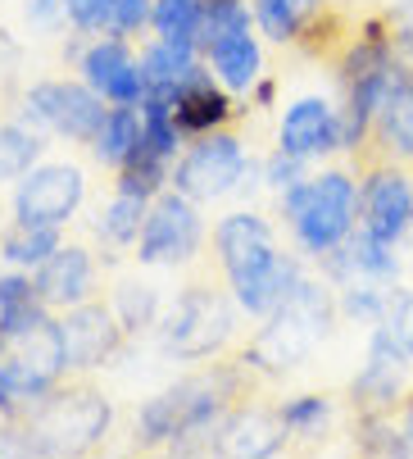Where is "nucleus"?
Segmentation results:
<instances>
[{"mask_svg": "<svg viewBox=\"0 0 413 459\" xmlns=\"http://www.w3.org/2000/svg\"><path fill=\"white\" fill-rule=\"evenodd\" d=\"M232 396H237L232 368L195 373L142 405L136 437L146 446H168L173 455H219V432H223V419L232 414L228 410Z\"/></svg>", "mask_w": 413, "mask_h": 459, "instance_id": "nucleus-1", "label": "nucleus"}, {"mask_svg": "<svg viewBox=\"0 0 413 459\" xmlns=\"http://www.w3.org/2000/svg\"><path fill=\"white\" fill-rule=\"evenodd\" d=\"M331 327V300L318 282H300L278 309L268 314V327L250 342L245 364L259 373H291L314 355V346Z\"/></svg>", "mask_w": 413, "mask_h": 459, "instance_id": "nucleus-2", "label": "nucleus"}, {"mask_svg": "<svg viewBox=\"0 0 413 459\" xmlns=\"http://www.w3.org/2000/svg\"><path fill=\"white\" fill-rule=\"evenodd\" d=\"M282 210L309 255H327L355 232L359 214V191L346 173H323V178H300L296 186L282 191Z\"/></svg>", "mask_w": 413, "mask_h": 459, "instance_id": "nucleus-3", "label": "nucleus"}, {"mask_svg": "<svg viewBox=\"0 0 413 459\" xmlns=\"http://www.w3.org/2000/svg\"><path fill=\"white\" fill-rule=\"evenodd\" d=\"M114 423V410L96 391H50V396L28 414L32 437L41 441V455H78L105 441Z\"/></svg>", "mask_w": 413, "mask_h": 459, "instance_id": "nucleus-4", "label": "nucleus"}, {"mask_svg": "<svg viewBox=\"0 0 413 459\" xmlns=\"http://www.w3.org/2000/svg\"><path fill=\"white\" fill-rule=\"evenodd\" d=\"M232 327H237V314L228 296L210 287H186L159 327V346L173 359H204L232 342Z\"/></svg>", "mask_w": 413, "mask_h": 459, "instance_id": "nucleus-5", "label": "nucleus"}, {"mask_svg": "<svg viewBox=\"0 0 413 459\" xmlns=\"http://www.w3.org/2000/svg\"><path fill=\"white\" fill-rule=\"evenodd\" d=\"M105 114V96L87 82H37L23 96V118L68 142H96Z\"/></svg>", "mask_w": 413, "mask_h": 459, "instance_id": "nucleus-6", "label": "nucleus"}, {"mask_svg": "<svg viewBox=\"0 0 413 459\" xmlns=\"http://www.w3.org/2000/svg\"><path fill=\"white\" fill-rule=\"evenodd\" d=\"M245 173H254V164L245 160L241 142L232 133H210L177 160L168 182L191 201H223V195L241 191Z\"/></svg>", "mask_w": 413, "mask_h": 459, "instance_id": "nucleus-7", "label": "nucleus"}, {"mask_svg": "<svg viewBox=\"0 0 413 459\" xmlns=\"http://www.w3.org/2000/svg\"><path fill=\"white\" fill-rule=\"evenodd\" d=\"M200 237H204V228H200L195 201L173 186L151 201L142 237H136V259L142 264H186L200 250Z\"/></svg>", "mask_w": 413, "mask_h": 459, "instance_id": "nucleus-8", "label": "nucleus"}, {"mask_svg": "<svg viewBox=\"0 0 413 459\" xmlns=\"http://www.w3.org/2000/svg\"><path fill=\"white\" fill-rule=\"evenodd\" d=\"M87 195V178L78 164H41L28 169L14 186V219L32 228H64Z\"/></svg>", "mask_w": 413, "mask_h": 459, "instance_id": "nucleus-9", "label": "nucleus"}, {"mask_svg": "<svg viewBox=\"0 0 413 459\" xmlns=\"http://www.w3.org/2000/svg\"><path fill=\"white\" fill-rule=\"evenodd\" d=\"M59 342H64V364L68 368H100L105 359L118 355L123 323L105 305H73L59 318Z\"/></svg>", "mask_w": 413, "mask_h": 459, "instance_id": "nucleus-10", "label": "nucleus"}, {"mask_svg": "<svg viewBox=\"0 0 413 459\" xmlns=\"http://www.w3.org/2000/svg\"><path fill=\"white\" fill-rule=\"evenodd\" d=\"M214 246H219V259H223V273L232 287L250 282L254 273H263L278 250H272V228L259 219V214H228L214 232Z\"/></svg>", "mask_w": 413, "mask_h": 459, "instance_id": "nucleus-11", "label": "nucleus"}, {"mask_svg": "<svg viewBox=\"0 0 413 459\" xmlns=\"http://www.w3.org/2000/svg\"><path fill=\"white\" fill-rule=\"evenodd\" d=\"M82 82L96 87L105 100L114 105H142L146 96V78H142V64L132 59L123 37H100L96 46L82 50Z\"/></svg>", "mask_w": 413, "mask_h": 459, "instance_id": "nucleus-12", "label": "nucleus"}, {"mask_svg": "<svg viewBox=\"0 0 413 459\" xmlns=\"http://www.w3.org/2000/svg\"><path fill=\"white\" fill-rule=\"evenodd\" d=\"M32 282H37V296L50 309H73L91 296V282H96L91 255L82 246H59L55 255H46L32 269Z\"/></svg>", "mask_w": 413, "mask_h": 459, "instance_id": "nucleus-13", "label": "nucleus"}, {"mask_svg": "<svg viewBox=\"0 0 413 459\" xmlns=\"http://www.w3.org/2000/svg\"><path fill=\"white\" fill-rule=\"evenodd\" d=\"M278 142H282V151H291V155H300V160L340 151V114H336L327 100L305 96V100H296V105L282 114Z\"/></svg>", "mask_w": 413, "mask_h": 459, "instance_id": "nucleus-14", "label": "nucleus"}, {"mask_svg": "<svg viewBox=\"0 0 413 459\" xmlns=\"http://www.w3.org/2000/svg\"><path fill=\"white\" fill-rule=\"evenodd\" d=\"M359 210H364V228L377 232L382 241H395L409 223H413V182L404 173H373L359 191Z\"/></svg>", "mask_w": 413, "mask_h": 459, "instance_id": "nucleus-15", "label": "nucleus"}, {"mask_svg": "<svg viewBox=\"0 0 413 459\" xmlns=\"http://www.w3.org/2000/svg\"><path fill=\"white\" fill-rule=\"evenodd\" d=\"M404 368H409V355L391 342L386 327H377L373 342H368V359H364V368L355 377V405L386 410L400 396V386H404Z\"/></svg>", "mask_w": 413, "mask_h": 459, "instance_id": "nucleus-16", "label": "nucleus"}, {"mask_svg": "<svg viewBox=\"0 0 413 459\" xmlns=\"http://www.w3.org/2000/svg\"><path fill=\"white\" fill-rule=\"evenodd\" d=\"M173 118L182 133H214L219 123L232 118V100L228 91L214 82V74H204L200 64L177 82V96H173Z\"/></svg>", "mask_w": 413, "mask_h": 459, "instance_id": "nucleus-17", "label": "nucleus"}, {"mask_svg": "<svg viewBox=\"0 0 413 459\" xmlns=\"http://www.w3.org/2000/svg\"><path fill=\"white\" fill-rule=\"evenodd\" d=\"M55 391V377L41 373L32 359H23L19 351H10L0 359V414L5 419H23L32 414L46 396Z\"/></svg>", "mask_w": 413, "mask_h": 459, "instance_id": "nucleus-18", "label": "nucleus"}, {"mask_svg": "<svg viewBox=\"0 0 413 459\" xmlns=\"http://www.w3.org/2000/svg\"><path fill=\"white\" fill-rule=\"evenodd\" d=\"M46 309L50 305L37 296V282L23 269L5 273V278H0V342L10 346V342L37 333V327L46 323Z\"/></svg>", "mask_w": 413, "mask_h": 459, "instance_id": "nucleus-19", "label": "nucleus"}, {"mask_svg": "<svg viewBox=\"0 0 413 459\" xmlns=\"http://www.w3.org/2000/svg\"><path fill=\"white\" fill-rule=\"evenodd\" d=\"M287 441V428L282 419L272 423L268 414H228L223 419V432H219V455H241V459H263V455H278Z\"/></svg>", "mask_w": 413, "mask_h": 459, "instance_id": "nucleus-20", "label": "nucleus"}, {"mask_svg": "<svg viewBox=\"0 0 413 459\" xmlns=\"http://www.w3.org/2000/svg\"><path fill=\"white\" fill-rule=\"evenodd\" d=\"M323 259H327L336 273H368V278H395V269H400L395 255H391V241H382L368 228L350 232L346 241H340L336 250H327Z\"/></svg>", "mask_w": 413, "mask_h": 459, "instance_id": "nucleus-21", "label": "nucleus"}, {"mask_svg": "<svg viewBox=\"0 0 413 459\" xmlns=\"http://www.w3.org/2000/svg\"><path fill=\"white\" fill-rule=\"evenodd\" d=\"M195 41H168L159 37L146 55H142V78H146V96H177V82L195 69Z\"/></svg>", "mask_w": 413, "mask_h": 459, "instance_id": "nucleus-22", "label": "nucleus"}, {"mask_svg": "<svg viewBox=\"0 0 413 459\" xmlns=\"http://www.w3.org/2000/svg\"><path fill=\"white\" fill-rule=\"evenodd\" d=\"M300 282H305V278H300V264H296L291 255H278L263 273H254L250 282H241V287H232V291H237V305H241L245 314H272Z\"/></svg>", "mask_w": 413, "mask_h": 459, "instance_id": "nucleus-23", "label": "nucleus"}, {"mask_svg": "<svg viewBox=\"0 0 413 459\" xmlns=\"http://www.w3.org/2000/svg\"><path fill=\"white\" fill-rule=\"evenodd\" d=\"M142 137H146V127H142V114H136V105H114V109L105 114V123H100L91 151H96L100 164L123 169L136 151H142Z\"/></svg>", "mask_w": 413, "mask_h": 459, "instance_id": "nucleus-24", "label": "nucleus"}, {"mask_svg": "<svg viewBox=\"0 0 413 459\" xmlns=\"http://www.w3.org/2000/svg\"><path fill=\"white\" fill-rule=\"evenodd\" d=\"M59 250V228H32V223H19L0 237V259L14 269H37L46 255Z\"/></svg>", "mask_w": 413, "mask_h": 459, "instance_id": "nucleus-25", "label": "nucleus"}, {"mask_svg": "<svg viewBox=\"0 0 413 459\" xmlns=\"http://www.w3.org/2000/svg\"><path fill=\"white\" fill-rule=\"evenodd\" d=\"M146 214H151V201H146V195L118 191L114 201L100 210V223H96V232H100L109 246H127V241H136V237H142V223H146Z\"/></svg>", "mask_w": 413, "mask_h": 459, "instance_id": "nucleus-26", "label": "nucleus"}, {"mask_svg": "<svg viewBox=\"0 0 413 459\" xmlns=\"http://www.w3.org/2000/svg\"><path fill=\"white\" fill-rule=\"evenodd\" d=\"M204 14H210V0H155V32L168 41H195L204 32Z\"/></svg>", "mask_w": 413, "mask_h": 459, "instance_id": "nucleus-27", "label": "nucleus"}, {"mask_svg": "<svg viewBox=\"0 0 413 459\" xmlns=\"http://www.w3.org/2000/svg\"><path fill=\"white\" fill-rule=\"evenodd\" d=\"M377 118H382V133H386L391 151L413 155V74H404L391 87V96H386V105H382Z\"/></svg>", "mask_w": 413, "mask_h": 459, "instance_id": "nucleus-28", "label": "nucleus"}, {"mask_svg": "<svg viewBox=\"0 0 413 459\" xmlns=\"http://www.w3.org/2000/svg\"><path fill=\"white\" fill-rule=\"evenodd\" d=\"M41 155V137L28 118L19 123H0V182L5 178H23Z\"/></svg>", "mask_w": 413, "mask_h": 459, "instance_id": "nucleus-29", "label": "nucleus"}, {"mask_svg": "<svg viewBox=\"0 0 413 459\" xmlns=\"http://www.w3.org/2000/svg\"><path fill=\"white\" fill-rule=\"evenodd\" d=\"M314 10H318V0H254V23L272 41H291L300 37Z\"/></svg>", "mask_w": 413, "mask_h": 459, "instance_id": "nucleus-30", "label": "nucleus"}, {"mask_svg": "<svg viewBox=\"0 0 413 459\" xmlns=\"http://www.w3.org/2000/svg\"><path fill=\"white\" fill-rule=\"evenodd\" d=\"M114 314L123 323V333H146L159 318V291L142 287V282H123L118 296H114Z\"/></svg>", "mask_w": 413, "mask_h": 459, "instance_id": "nucleus-31", "label": "nucleus"}, {"mask_svg": "<svg viewBox=\"0 0 413 459\" xmlns=\"http://www.w3.org/2000/svg\"><path fill=\"white\" fill-rule=\"evenodd\" d=\"M278 419H282V428L287 432H318L327 419H331V405L323 401V396H296V401H287L282 410H278Z\"/></svg>", "mask_w": 413, "mask_h": 459, "instance_id": "nucleus-32", "label": "nucleus"}, {"mask_svg": "<svg viewBox=\"0 0 413 459\" xmlns=\"http://www.w3.org/2000/svg\"><path fill=\"white\" fill-rule=\"evenodd\" d=\"M382 327L391 333V342L413 359V291H404V296H395V300H386V314H382Z\"/></svg>", "mask_w": 413, "mask_h": 459, "instance_id": "nucleus-33", "label": "nucleus"}, {"mask_svg": "<svg viewBox=\"0 0 413 459\" xmlns=\"http://www.w3.org/2000/svg\"><path fill=\"white\" fill-rule=\"evenodd\" d=\"M359 450H368V455H409L413 446L404 441L400 428H391V423H382V419H368V423L359 428Z\"/></svg>", "mask_w": 413, "mask_h": 459, "instance_id": "nucleus-34", "label": "nucleus"}, {"mask_svg": "<svg viewBox=\"0 0 413 459\" xmlns=\"http://www.w3.org/2000/svg\"><path fill=\"white\" fill-rule=\"evenodd\" d=\"M155 14V0H114V10H109V32L114 37H132V32H142Z\"/></svg>", "mask_w": 413, "mask_h": 459, "instance_id": "nucleus-35", "label": "nucleus"}, {"mask_svg": "<svg viewBox=\"0 0 413 459\" xmlns=\"http://www.w3.org/2000/svg\"><path fill=\"white\" fill-rule=\"evenodd\" d=\"M68 5V23L87 28V32H109V10L114 0H64Z\"/></svg>", "mask_w": 413, "mask_h": 459, "instance_id": "nucleus-36", "label": "nucleus"}, {"mask_svg": "<svg viewBox=\"0 0 413 459\" xmlns=\"http://www.w3.org/2000/svg\"><path fill=\"white\" fill-rule=\"evenodd\" d=\"M300 169H305V160L278 146V155H272V160L263 164V178H268L272 186H278V191H287V186H296V182H300Z\"/></svg>", "mask_w": 413, "mask_h": 459, "instance_id": "nucleus-37", "label": "nucleus"}, {"mask_svg": "<svg viewBox=\"0 0 413 459\" xmlns=\"http://www.w3.org/2000/svg\"><path fill=\"white\" fill-rule=\"evenodd\" d=\"M340 309H346L350 318H382L386 314V296L373 291V287H355V291H346Z\"/></svg>", "mask_w": 413, "mask_h": 459, "instance_id": "nucleus-38", "label": "nucleus"}, {"mask_svg": "<svg viewBox=\"0 0 413 459\" xmlns=\"http://www.w3.org/2000/svg\"><path fill=\"white\" fill-rule=\"evenodd\" d=\"M28 19L37 28H59V23H68V5H64V0H32Z\"/></svg>", "mask_w": 413, "mask_h": 459, "instance_id": "nucleus-39", "label": "nucleus"}, {"mask_svg": "<svg viewBox=\"0 0 413 459\" xmlns=\"http://www.w3.org/2000/svg\"><path fill=\"white\" fill-rule=\"evenodd\" d=\"M254 105H272V82H259L254 87Z\"/></svg>", "mask_w": 413, "mask_h": 459, "instance_id": "nucleus-40", "label": "nucleus"}, {"mask_svg": "<svg viewBox=\"0 0 413 459\" xmlns=\"http://www.w3.org/2000/svg\"><path fill=\"white\" fill-rule=\"evenodd\" d=\"M400 432H404V441L413 446V401H409V410H404V423H400Z\"/></svg>", "mask_w": 413, "mask_h": 459, "instance_id": "nucleus-41", "label": "nucleus"}]
</instances>
